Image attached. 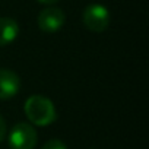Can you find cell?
Wrapping results in <instances>:
<instances>
[{"label": "cell", "mask_w": 149, "mask_h": 149, "mask_svg": "<svg viewBox=\"0 0 149 149\" xmlns=\"http://www.w3.org/2000/svg\"><path fill=\"white\" fill-rule=\"evenodd\" d=\"M110 12L105 6L100 3H92L85 8L82 13L84 25L92 32H102L110 25Z\"/></svg>", "instance_id": "3"}, {"label": "cell", "mask_w": 149, "mask_h": 149, "mask_svg": "<svg viewBox=\"0 0 149 149\" xmlns=\"http://www.w3.org/2000/svg\"><path fill=\"white\" fill-rule=\"evenodd\" d=\"M66 21V15L60 8H47L38 15V26L42 32H57Z\"/></svg>", "instance_id": "4"}, {"label": "cell", "mask_w": 149, "mask_h": 149, "mask_svg": "<svg viewBox=\"0 0 149 149\" xmlns=\"http://www.w3.org/2000/svg\"><path fill=\"white\" fill-rule=\"evenodd\" d=\"M41 149H67V146L60 139H51L47 143H44V146Z\"/></svg>", "instance_id": "7"}, {"label": "cell", "mask_w": 149, "mask_h": 149, "mask_svg": "<svg viewBox=\"0 0 149 149\" xmlns=\"http://www.w3.org/2000/svg\"><path fill=\"white\" fill-rule=\"evenodd\" d=\"M19 25L12 18H0V47H5L16 40Z\"/></svg>", "instance_id": "6"}, {"label": "cell", "mask_w": 149, "mask_h": 149, "mask_svg": "<svg viewBox=\"0 0 149 149\" xmlns=\"http://www.w3.org/2000/svg\"><path fill=\"white\" fill-rule=\"evenodd\" d=\"M6 121L3 120V117L0 116V142H2L3 139H5V136H6Z\"/></svg>", "instance_id": "8"}, {"label": "cell", "mask_w": 149, "mask_h": 149, "mask_svg": "<svg viewBox=\"0 0 149 149\" xmlns=\"http://www.w3.org/2000/svg\"><path fill=\"white\" fill-rule=\"evenodd\" d=\"M37 2H40V3H42V5H48V6H51V5L57 3L58 0H37Z\"/></svg>", "instance_id": "9"}, {"label": "cell", "mask_w": 149, "mask_h": 149, "mask_svg": "<svg viewBox=\"0 0 149 149\" xmlns=\"http://www.w3.org/2000/svg\"><path fill=\"white\" fill-rule=\"evenodd\" d=\"M28 120L35 126H48L57 118V113L51 100L42 95H31L24 105Z\"/></svg>", "instance_id": "1"}, {"label": "cell", "mask_w": 149, "mask_h": 149, "mask_svg": "<svg viewBox=\"0 0 149 149\" xmlns=\"http://www.w3.org/2000/svg\"><path fill=\"white\" fill-rule=\"evenodd\" d=\"M38 140L37 130L28 123H18L9 132L10 149H35Z\"/></svg>", "instance_id": "2"}, {"label": "cell", "mask_w": 149, "mask_h": 149, "mask_svg": "<svg viewBox=\"0 0 149 149\" xmlns=\"http://www.w3.org/2000/svg\"><path fill=\"white\" fill-rule=\"evenodd\" d=\"M21 89V78L10 69H0V100L13 98Z\"/></svg>", "instance_id": "5"}]
</instances>
